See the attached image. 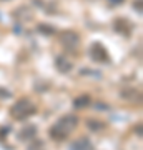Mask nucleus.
<instances>
[{"label": "nucleus", "mask_w": 143, "mask_h": 150, "mask_svg": "<svg viewBox=\"0 0 143 150\" xmlns=\"http://www.w3.org/2000/svg\"><path fill=\"white\" fill-rule=\"evenodd\" d=\"M77 123H78V118L75 117V115H65V117H62L58 122L52 127L50 135H52L53 139H57V140L65 139V137L77 127Z\"/></svg>", "instance_id": "nucleus-1"}, {"label": "nucleus", "mask_w": 143, "mask_h": 150, "mask_svg": "<svg viewBox=\"0 0 143 150\" xmlns=\"http://www.w3.org/2000/svg\"><path fill=\"white\" fill-rule=\"evenodd\" d=\"M33 112H35V105L32 102H28V100H20L12 108V115L15 118H25Z\"/></svg>", "instance_id": "nucleus-2"}, {"label": "nucleus", "mask_w": 143, "mask_h": 150, "mask_svg": "<svg viewBox=\"0 0 143 150\" xmlns=\"http://www.w3.org/2000/svg\"><path fill=\"white\" fill-rule=\"evenodd\" d=\"M70 150H93V147H92V144L87 139H80L72 144Z\"/></svg>", "instance_id": "nucleus-3"}, {"label": "nucleus", "mask_w": 143, "mask_h": 150, "mask_svg": "<svg viewBox=\"0 0 143 150\" xmlns=\"http://www.w3.org/2000/svg\"><path fill=\"white\" fill-rule=\"evenodd\" d=\"M33 135H35V127H25V130H23V132H20V137L23 140L32 139Z\"/></svg>", "instance_id": "nucleus-4"}]
</instances>
